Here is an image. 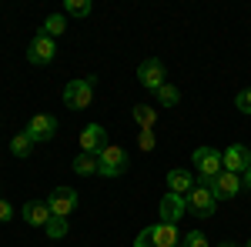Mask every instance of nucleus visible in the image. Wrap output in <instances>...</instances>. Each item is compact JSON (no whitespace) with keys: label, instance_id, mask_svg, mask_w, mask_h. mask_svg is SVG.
Wrapping results in <instances>:
<instances>
[{"label":"nucleus","instance_id":"f3484780","mask_svg":"<svg viewBox=\"0 0 251 247\" xmlns=\"http://www.w3.org/2000/svg\"><path fill=\"white\" fill-rule=\"evenodd\" d=\"M10 154H14V157H30V154H34V140H30L27 131H20V134L10 137Z\"/></svg>","mask_w":251,"mask_h":247},{"label":"nucleus","instance_id":"20e7f679","mask_svg":"<svg viewBox=\"0 0 251 247\" xmlns=\"http://www.w3.org/2000/svg\"><path fill=\"white\" fill-rule=\"evenodd\" d=\"M127 171V154L114 147V144H107L104 151L97 154V174L100 177H117V174Z\"/></svg>","mask_w":251,"mask_h":247},{"label":"nucleus","instance_id":"6e6552de","mask_svg":"<svg viewBox=\"0 0 251 247\" xmlns=\"http://www.w3.org/2000/svg\"><path fill=\"white\" fill-rule=\"evenodd\" d=\"M47 204H50V214L54 217H67V214H74V207H77V190L74 187H54L50 197H47Z\"/></svg>","mask_w":251,"mask_h":247},{"label":"nucleus","instance_id":"423d86ee","mask_svg":"<svg viewBox=\"0 0 251 247\" xmlns=\"http://www.w3.org/2000/svg\"><path fill=\"white\" fill-rule=\"evenodd\" d=\"M54 57H57V44H54V37H47V34L40 30L37 37L27 44V60H30V64H40V67H44V64H50Z\"/></svg>","mask_w":251,"mask_h":247},{"label":"nucleus","instance_id":"393cba45","mask_svg":"<svg viewBox=\"0 0 251 247\" xmlns=\"http://www.w3.org/2000/svg\"><path fill=\"white\" fill-rule=\"evenodd\" d=\"M137 144H141V151H154V144H157L154 131H141L137 134Z\"/></svg>","mask_w":251,"mask_h":247},{"label":"nucleus","instance_id":"f257e3e1","mask_svg":"<svg viewBox=\"0 0 251 247\" xmlns=\"http://www.w3.org/2000/svg\"><path fill=\"white\" fill-rule=\"evenodd\" d=\"M191 160L198 167V184H211L214 177L225 171V154L214 151V147H198Z\"/></svg>","mask_w":251,"mask_h":247},{"label":"nucleus","instance_id":"2eb2a0df","mask_svg":"<svg viewBox=\"0 0 251 247\" xmlns=\"http://www.w3.org/2000/svg\"><path fill=\"white\" fill-rule=\"evenodd\" d=\"M168 187H171V194H181V197H188L194 190V174L191 171H168Z\"/></svg>","mask_w":251,"mask_h":247},{"label":"nucleus","instance_id":"cd10ccee","mask_svg":"<svg viewBox=\"0 0 251 247\" xmlns=\"http://www.w3.org/2000/svg\"><path fill=\"white\" fill-rule=\"evenodd\" d=\"M245 187L251 190V167H248V171H245Z\"/></svg>","mask_w":251,"mask_h":247},{"label":"nucleus","instance_id":"1a4fd4ad","mask_svg":"<svg viewBox=\"0 0 251 247\" xmlns=\"http://www.w3.org/2000/svg\"><path fill=\"white\" fill-rule=\"evenodd\" d=\"M24 131L30 134V140H34V144L54 140V134H57V117H50V114H37V117H30V124H27Z\"/></svg>","mask_w":251,"mask_h":247},{"label":"nucleus","instance_id":"bb28decb","mask_svg":"<svg viewBox=\"0 0 251 247\" xmlns=\"http://www.w3.org/2000/svg\"><path fill=\"white\" fill-rule=\"evenodd\" d=\"M10 217H14V207H10V204H7V201L0 197V224H7Z\"/></svg>","mask_w":251,"mask_h":247},{"label":"nucleus","instance_id":"7ed1b4c3","mask_svg":"<svg viewBox=\"0 0 251 247\" xmlns=\"http://www.w3.org/2000/svg\"><path fill=\"white\" fill-rule=\"evenodd\" d=\"M137 84L157 94V90L168 84V67H164V60H157V57L141 60V64H137Z\"/></svg>","mask_w":251,"mask_h":247},{"label":"nucleus","instance_id":"a211bd4d","mask_svg":"<svg viewBox=\"0 0 251 247\" xmlns=\"http://www.w3.org/2000/svg\"><path fill=\"white\" fill-rule=\"evenodd\" d=\"M74 174H77V177H91V174H97V157L80 151L77 157H74Z\"/></svg>","mask_w":251,"mask_h":247},{"label":"nucleus","instance_id":"0eeeda50","mask_svg":"<svg viewBox=\"0 0 251 247\" xmlns=\"http://www.w3.org/2000/svg\"><path fill=\"white\" fill-rule=\"evenodd\" d=\"M157 214H161V224H177L184 214H188V197H181V194H164L161 197V207H157Z\"/></svg>","mask_w":251,"mask_h":247},{"label":"nucleus","instance_id":"f8f14e48","mask_svg":"<svg viewBox=\"0 0 251 247\" xmlns=\"http://www.w3.org/2000/svg\"><path fill=\"white\" fill-rule=\"evenodd\" d=\"M20 217H24L30 227H47L54 214H50V204H47V201H27L24 210H20Z\"/></svg>","mask_w":251,"mask_h":247},{"label":"nucleus","instance_id":"39448f33","mask_svg":"<svg viewBox=\"0 0 251 247\" xmlns=\"http://www.w3.org/2000/svg\"><path fill=\"white\" fill-rule=\"evenodd\" d=\"M218 207V197L208 184H194V190L188 194V210H194L198 217H211Z\"/></svg>","mask_w":251,"mask_h":247},{"label":"nucleus","instance_id":"9b49d317","mask_svg":"<svg viewBox=\"0 0 251 247\" xmlns=\"http://www.w3.org/2000/svg\"><path fill=\"white\" fill-rule=\"evenodd\" d=\"M208 187L214 190V197H218V201H231V197H238V190H241V177H238V174L221 171Z\"/></svg>","mask_w":251,"mask_h":247},{"label":"nucleus","instance_id":"5701e85b","mask_svg":"<svg viewBox=\"0 0 251 247\" xmlns=\"http://www.w3.org/2000/svg\"><path fill=\"white\" fill-rule=\"evenodd\" d=\"M177 247H211V241H208L201 230H191V234L181 237V244H177Z\"/></svg>","mask_w":251,"mask_h":247},{"label":"nucleus","instance_id":"f03ea898","mask_svg":"<svg viewBox=\"0 0 251 247\" xmlns=\"http://www.w3.org/2000/svg\"><path fill=\"white\" fill-rule=\"evenodd\" d=\"M94 100V77H84V80H67L64 84V104L71 111H84L91 107Z\"/></svg>","mask_w":251,"mask_h":247},{"label":"nucleus","instance_id":"aec40b11","mask_svg":"<svg viewBox=\"0 0 251 247\" xmlns=\"http://www.w3.org/2000/svg\"><path fill=\"white\" fill-rule=\"evenodd\" d=\"M177 100H181V90H177L174 84H164V87L157 90V104H161V107H174Z\"/></svg>","mask_w":251,"mask_h":247},{"label":"nucleus","instance_id":"a878e982","mask_svg":"<svg viewBox=\"0 0 251 247\" xmlns=\"http://www.w3.org/2000/svg\"><path fill=\"white\" fill-rule=\"evenodd\" d=\"M134 247H154V244H151V227H144V230L134 237Z\"/></svg>","mask_w":251,"mask_h":247},{"label":"nucleus","instance_id":"dca6fc26","mask_svg":"<svg viewBox=\"0 0 251 247\" xmlns=\"http://www.w3.org/2000/svg\"><path fill=\"white\" fill-rule=\"evenodd\" d=\"M134 120H137V127L141 131H154V124H157V107H151V104H134Z\"/></svg>","mask_w":251,"mask_h":247},{"label":"nucleus","instance_id":"ddd939ff","mask_svg":"<svg viewBox=\"0 0 251 247\" xmlns=\"http://www.w3.org/2000/svg\"><path fill=\"white\" fill-rule=\"evenodd\" d=\"M251 167V151L245 144H231L225 151V171L228 174H245Z\"/></svg>","mask_w":251,"mask_h":247},{"label":"nucleus","instance_id":"4be33fe9","mask_svg":"<svg viewBox=\"0 0 251 247\" xmlns=\"http://www.w3.org/2000/svg\"><path fill=\"white\" fill-rule=\"evenodd\" d=\"M64 10H67L71 17H87V14H91V0H67Z\"/></svg>","mask_w":251,"mask_h":247},{"label":"nucleus","instance_id":"6ab92c4d","mask_svg":"<svg viewBox=\"0 0 251 247\" xmlns=\"http://www.w3.org/2000/svg\"><path fill=\"white\" fill-rule=\"evenodd\" d=\"M67 30V20H64V14H50V17L44 20V34L47 37H60Z\"/></svg>","mask_w":251,"mask_h":247},{"label":"nucleus","instance_id":"412c9836","mask_svg":"<svg viewBox=\"0 0 251 247\" xmlns=\"http://www.w3.org/2000/svg\"><path fill=\"white\" fill-rule=\"evenodd\" d=\"M44 230H47L50 241H64V237H67V217H50V224Z\"/></svg>","mask_w":251,"mask_h":247},{"label":"nucleus","instance_id":"c85d7f7f","mask_svg":"<svg viewBox=\"0 0 251 247\" xmlns=\"http://www.w3.org/2000/svg\"><path fill=\"white\" fill-rule=\"evenodd\" d=\"M218 247H234V244H218Z\"/></svg>","mask_w":251,"mask_h":247},{"label":"nucleus","instance_id":"4468645a","mask_svg":"<svg viewBox=\"0 0 251 247\" xmlns=\"http://www.w3.org/2000/svg\"><path fill=\"white\" fill-rule=\"evenodd\" d=\"M151 244L154 247H177L181 244L177 224H154V227H151Z\"/></svg>","mask_w":251,"mask_h":247},{"label":"nucleus","instance_id":"9d476101","mask_svg":"<svg viewBox=\"0 0 251 247\" xmlns=\"http://www.w3.org/2000/svg\"><path fill=\"white\" fill-rule=\"evenodd\" d=\"M104 147H107V131H104L100 124H87V127L80 131V151L97 157Z\"/></svg>","mask_w":251,"mask_h":247},{"label":"nucleus","instance_id":"c756f323","mask_svg":"<svg viewBox=\"0 0 251 247\" xmlns=\"http://www.w3.org/2000/svg\"><path fill=\"white\" fill-rule=\"evenodd\" d=\"M245 247H251V241H248V244H245Z\"/></svg>","mask_w":251,"mask_h":247},{"label":"nucleus","instance_id":"b1692460","mask_svg":"<svg viewBox=\"0 0 251 247\" xmlns=\"http://www.w3.org/2000/svg\"><path fill=\"white\" fill-rule=\"evenodd\" d=\"M234 107H238L241 114H251V87H245L241 94L234 97Z\"/></svg>","mask_w":251,"mask_h":247}]
</instances>
